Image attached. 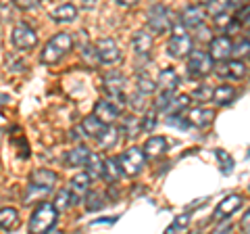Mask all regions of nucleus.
Wrapping results in <instances>:
<instances>
[{"label":"nucleus","mask_w":250,"mask_h":234,"mask_svg":"<svg viewBox=\"0 0 250 234\" xmlns=\"http://www.w3.org/2000/svg\"><path fill=\"white\" fill-rule=\"evenodd\" d=\"M73 46V36L67 34V32H61V34H54L48 42H46L44 50L40 54V61L46 65H52V63H59V61L65 57V54L71 50Z\"/></svg>","instance_id":"nucleus-1"},{"label":"nucleus","mask_w":250,"mask_h":234,"mask_svg":"<svg viewBox=\"0 0 250 234\" xmlns=\"http://www.w3.org/2000/svg\"><path fill=\"white\" fill-rule=\"evenodd\" d=\"M57 217H59L57 207H54L52 203H42V205L34 211V215H31L27 232L29 234H46V232H50L54 222H57Z\"/></svg>","instance_id":"nucleus-2"},{"label":"nucleus","mask_w":250,"mask_h":234,"mask_svg":"<svg viewBox=\"0 0 250 234\" xmlns=\"http://www.w3.org/2000/svg\"><path fill=\"white\" fill-rule=\"evenodd\" d=\"M167 50H169L171 57H175V59H182L186 54L192 52V38L188 34V29L184 27L182 21H175L173 34H171V40L167 44Z\"/></svg>","instance_id":"nucleus-3"},{"label":"nucleus","mask_w":250,"mask_h":234,"mask_svg":"<svg viewBox=\"0 0 250 234\" xmlns=\"http://www.w3.org/2000/svg\"><path fill=\"white\" fill-rule=\"evenodd\" d=\"M59 176L54 174L52 169H34L29 176V194L27 199H31V194H44V192H50L54 188V184H57Z\"/></svg>","instance_id":"nucleus-4"},{"label":"nucleus","mask_w":250,"mask_h":234,"mask_svg":"<svg viewBox=\"0 0 250 234\" xmlns=\"http://www.w3.org/2000/svg\"><path fill=\"white\" fill-rule=\"evenodd\" d=\"M148 25H150V29L154 34L163 36L175 25V21H173V15H171V11L167 6L154 4V6H150V11H148Z\"/></svg>","instance_id":"nucleus-5"},{"label":"nucleus","mask_w":250,"mask_h":234,"mask_svg":"<svg viewBox=\"0 0 250 234\" xmlns=\"http://www.w3.org/2000/svg\"><path fill=\"white\" fill-rule=\"evenodd\" d=\"M119 167L125 176H138L142 171L144 163H146V155H144V149H138V146H131L125 153L119 155Z\"/></svg>","instance_id":"nucleus-6"},{"label":"nucleus","mask_w":250,"mask_h":234,"mask_svg":"<svg viewBox=\"0 0 250 234\" xmlns=\"http://www.w3.org/2000/svg\"><path fill=\"white\" fill-rule=\"evenodd\" d=\"M104 92L108 94V100L117 107L121 109L125 107V77L119 71H111L104 77Z\"/></svg>","instance_id":"nucleus-7"},{"label":"nucleus","mask_w":250,"mask_h":234,"mask_svg":"<svg viewBox=\"0 0 250 234\" xmlns=\"http://www.w3.org/2000/svg\"><path fill=\"white\" fill-rule=\"evenodd\" d=\"M213 71V59L205 50H194L188 59V73L192 77H205Z\"/></svg>","instance_id":"nucleus-8"},{"label":"nucleus","mask_w":250,"mask_h":234,"mask_svg":"<svg viewBox=\"0 0 250 234\" xmlns=\"http://www.w3.org/2000/svg\"><path fill=\"white\" fill-rule=\"evenodd\" d=\"M11 40H13V44L17 46L19 50H31L38 44V36H36L34 29L27 25V23L21 21V23L15 25L13 34H11Z\"/></svg>","instance_id":"nucleus-9"},{"label":"nucleus","mask_w":250,"mask_h":234,"mask_svg":"<svg viewBox=\"0 0 250 234\" xmlns=\"http://www.w3.org/2000/svg\"><path fill=\"white\" fill-rule=\"evenodd\" d=\"M96 50H98V59L103 65H113L121 59L119 46H117V42L113 38H103V40H98Z\"/></svg>","instance_id":"nucleus-10"},{"label":"nucleus","mask_w":250,"mask_h":234,"mask_svg":"<svg viewBox=\"0 0 250 234\" xmlns=\"http://www.w3.org/2000/svg\"><path fill=\"white\" fill-rule=\"evenodd\" d=\"M205 19H207V11H205V6L202 4H190V6H186L184 13H182V21L184 23V27H192V29H198L205 25Z\"/></svg>","instance_id":"nucleus-11"},{"label":"nucleus","mask_w":250,"mask_h":234,"mask_svg":"<svg viewBox=\"0 0 250 234\" xmlns=\"http://www.w3.org/2000/svg\"><path fill=\"white\" fill-rule=\"evenodd\" d=\"M208 54H210L213 61H221V63H225V59H228L229 54H233V42L228 36H217V38L210 40Z\"/></svg>","instance_id":"nucleus-12"},{"label":"nucleus","mask_w":250,"mask_h":234,"mask_svg":"<svg viewBox=\"0 0 250 234\" xmlns=\"http://www.w3.org/2000/svg\"><path fill=\"white\" fill-rule=\"evenodd\" d=\"M90 186H92V178L88 174H75L71 178V182H69V192L73 197V203H77L82 197H88Z\"/></svg>","instance_id":"nucleus-13"},{"label":"nucleus","mask_w":250,"mask_h":234,"mask_svg":"<svg viewBox=\"0 0 250 234\" xmlns=\"http://www.w3.org/2000/svg\"><path fill=\"white\" fill-rule=\"evenodd\" d=\"M240 207H242L240 194H229V197H225L221 203H217V209H215L213 217L215 220H225V217H229L231 213H236Z\"/></svg>","instance_id":"nucleus-14"},{"label":"nucleus","mask_w":250,"mask_h":234,"mask_svg":"<svg viewBox=\"0 0 250 234\" xmlns=\"http://www.w3.org/2000/svg\"><path fill=\"white\" fill-rule=\"evenodd\" d=\"M94 117L98 121H103L104 126H113V121L119 117V109L111 100H98L96 107H94Z\"/></svg>","instance_id":"nucleus-15"},{"label":"nucleus","mask_w":250,"mask_h":234,"mask_svg":"<svg viewBox=\"0 0 250 234\" xmlns=\"http://www.w3.org/2000/svg\"><path fill=\"white\" fill-rule=\"evenodd\" d=\"M213 119H215V111L208 107H194V109H190V113H188L190 126H196V128H207V126H210Z\"/></svg>","instance_id":"nucleus-16"},{"label":"nucleus","mask_w":250,"mask_h":234,"mask_svg":"<svg viewBox=\"0 0 250 234\" xmlns=\"http://www.w3.org/2000/svg\"><path fill=\"white\" fill-rule=\"evenodd\" d=\"M217 73L221 77H228V80H242L246 75V65L242 61H225Z\"/></svg>","instance_id":"nucleus-17"},{"label":"nucleus","mask_w":250,"mask_h":234,"mask_svg":"<svg viewBox=\"0 0 250 234\" xmlns=\"http://www.w3.org/2000/svg\"><path fill=\"white\" fill-rule=\"evenodd\" d=\"M90 149L88 146H83V144H77L75 149H71L67 153V157H65V163L69 167H82V165H88V159H90Z\"/></svg>","instance_id":"nucleus-18"},{"label":"nucleus","mask_w":250,"mask_h":234,"mask_svg":"<svg viewBox=\"0 0 250 234\" xmlns=\"http://www.w3.org/2000/svg\"><path fill=\"white\" fill-rule=\"evenodd\" d=\"M179 86V75L175 73V69H163L159 73V88L161 92H175Z\"/></svg>","instance_id":"nucleus-19"},{"label":"nucleus","mask_w":250,"mask_h":234,"mask_svg":"<svg viewBox=\"0 0 250 234\" xmlns=\"http://www.w3.org/2000/svg\"><path fill=\"white\" fill-rule=\"evenodd\" d=\"M131 46H134V52L140 54V57H148V52L152 48V36L148 32H136L134 40H131Z\"/></svg>","instance_id":"nucleus-20"},{"label":"nucleus","mask_w":250,"mask_h":234,"mask_svg":"<svg viewBox=\"0 0 250 234\" xmlns=\"http://www.w3.org/2000/svg\"><path fill=\"white\" fill-rule=\"evenodd\" d=\"M236 88L229 84H221V86H215V90H213V103L217 105H229L233 98H236Z\"/></svg>","instance_id":"nucleus-21"},{"label":"nucleus","mask_w":250,"mask_h":234,"mask_svg":"<svg viewBox=\"0 0 250 234\" xmlns=\"http://www.w3.org/2000/svg\"><path fill=\"white\" fill-rule=\"evenodd\" d=\"M82 130L85 132V136H90V138H96V140H98L100 136L104 134L106 126H104L103 121H98L94 115H88V117H85V119L82 121Z\"/></svg>","instance_id":"nucleus-22"},{"label":"nucleus","mask_w":250,"mask_h":234,"mask_svg":"<svg viewBox=\"0 0 250 234\" xmlns=\"http://www.w3.org/2000/svg\"><path fill=\"white\" fill-rule=\"evenodd\" d=\"M77 17V9L71 2H62L52 11V19L57 23H71Z\"/></svg>","instance_id":"nucleus-23"},{"label":"nucleus","mask_w":250,"mask_h":234,"mask_svg":"<svg viewBox=\"0 0 250 234\" xmlns=\"http://www.w3.org/2000/svg\"><path fill=\"white\" fill-rule=\"evenodd\" d=\"M165 151H167V140L163 136L148 138L146 144H144V155H146V157H161Z\"/></svg>","instance_id":"nucleus-24"},{"label":"nucleus","mask_w":250,"mask_h":234,"mask_svg":"<svg viewBox=\"0 0 250 234\" xmlns=\"http://www.w3.org/2000/svg\"><path fill=\"white\" fill-rule=\"evenodd\" d=\"M19 226V213L13 207L0 209V228L2 230H15Z\"/></svg>","instance_id":"nucleus-25"},{"label":"nucleus","mask_w":250,"mask_h":234,"mask_svg":"<svg viewBox=\"0 0 250 234\" xmlns=\"http://www.w3.org/2000/svg\"><path fill=\"white\" fill-rule=\"evenodd\" d=\"M85 167H88L85 174H88L92 180H94V178H100V176L104 174V157H103V155H98V153H92L90 159H88V165H85Z\"/></svg>","instance_id":"nucleus-26"},{"label":"nucleus","mask_w":250,"mask_h":234,"mask_svg":"<svg viewBox=\"0 0 250 234\" xmlns=\"http://www.w3.org/2000/svg\"><path fill=\"white\" fill-rule=\"evenodd\" d=\"M121 167H119V161L117 159H113V157H106L104 159V174H103V178L106 182H111V184H115L117 180L121 178Z\"/></svg>","instance_id":"nucleus-27"},{"label":"nucleus","mask_w":250,"mask_h":234,"mask_svg":"<svg viewBox=\"0 0 250 234\" xmlns=\"http://www.w3.org/2000/svg\"><path fill=\"white\" fill-rule=\"evenodd\" d=\"M117 140H119V130H117L115 126H108L104 130V134L98 138V144L103 146V149H113V146L117 144Z\"/></svg>","instance_id":"nucleus-28"},{"label":"nucleus","mask_w":250,"mask_h":234,"mask_svg":"<svg viewBox=\"0 0 250 234\" xmlns=\"http://www.w3.org/2000/svg\"><path fill=\"white\" fill-rule=\"evenodd\" d=\"M123 132L127 138H136L140 132H142V121L136 119V117H125L123 119Z\"/></svg>","instance_id":"nucleus-29"},{"label":"nucleus","mask_w":250,"mask_h":234,"mask_svg":"<svg viewBox=\"0 0 250 234\" xmlns=\"http://www.w3.org/2000/svg\"><path fill=\"white\" fill-rule=\"evenodd\" d=\"M52 205L57 207V211H62V209H67L69 205H73V197H71V192H69V188L59 190V194L54 197V203H52Z\"/></svg>","instance_id":"nucleus-30"},{"label":"nucleus","mask_w":250,"mask_h":234,"mask_svg":"<svg viewBox=\"0 0 250 234\" xmlns=\"http://www.w3.org/2000/svg\"><path fill=\"white\" fill-rule=\"evenodd\" d=\"M85 207L88 211H98V209L104 207V194L103 192H90L85 197Z\"/></svg>","instance_id":"nucleus-31"},{"label":"nucleus","mask_w":250,"mask_h":234,"mask_svg":"<svg viewBox=\"0 0 250 234\" xmlns=\"http://www.w3.org/2000/svg\"><path fill=\"white\" fill-rule=\"evenodd\" d=\"M188 105H190V96L188 94H179L173 103H171V107L167 109V113H169V117H173V115H179L184 111V109H188Z\"/></svg>","instance_id":"nucleus-32"},{"label":"nucleus","mask_w":250,"mask_h":234,"mask_svg":"<svg viewBox=\"0 0 250 234\" xmlns=\"http://www.w3.org/2000/svg\"><path fill=\"white\" fill-rule=\"evenodd\" d=\"M156 90V82L152 80V77H148L146 73L144 75H138V92L140 94H152V92Z\"/></svg>","instance_id":"nucleus-33"},{"label":"nucleus","mask_w":250,"mask_h":234,"mask_svg":"<svg viewBox=\"0 0 250 234\" xmlns=\"http://www.w3.org/2000/svg\"><path fill=\"white\" fill-rule=\"evenodd\" d=\"M175 100V92H161L159 94V98H156V109H159V111H165L167 113V109L171 107V103H173Z\"/></svg>","instance_id":"nucleus-34"},{"label":"nucleus","mask_w":250,"mask_h":234,"mask_svg":"<svg viewBox=\"0 0 250 234\" xmlns=\"http://www.w3.org/2000/svg\"><path fill=\"white\" fill-rule=\"evenodd\" d=\"M215 25L219 29H233L236 27V19H231L229 13H221V15H217L215 17Z\"/></svg>","instance_id":"nucleus-35"},{"label":"nucleus","mask_w":250,"mask_h":234,"mask_svg":"<svg viewBox=\"0 0 250 234\" xmlns=\"http://www.w3.org/2000/svg\"><path fill=\"white\" fill-rule=\"evenodd\" d=\"M82 57H83V61H85L88 65H96V63H100V59H98V50H96V46H92V44L83 46Z\"/></svg>","instance_id":"nucleus-36"},{"label":"nucleus","mask_w":250,"mask_h":234,"mask_svg":"<svg viewBox=\"0 0 250 234\" xmlns=\"http://www.w3.org/2000/svg\"><path fill=\"white\" fill-rule=\"evenodd\" d=\"M188 222H190V215H188V213H184V215H179L177 217V220L173 222V224H171L169 226V228L165 230V234H177L179 230H182V228H186V226H188Z\"/></svg>","instance_id":"nucleus-37"},{"label":"nucleus","mask_w":250,"mask_h":234,"mask_svg":"<svg viewBox=\"0 0 250 234\" xmlns=\"http://www.w3.org/2000/svg\"><path fill=\"white\" fill-rule=\"evenodd\" d=\"M233 54L236 57H250V38H242L238 44H233Z\"/></svg>","instance_id":"nucleus-38"},{"label":"nucleus","mask_w":250,"mask_h":234,"mask_svg":"<svg viewBox=\"0 0 250 234\" xmlns=\"http://www.w3.org/2000/svg\"><path fill=\"white\" fill-rule=\"evenodd\" d=\"M215 153H217L219 161H221V171H223V174H229V171L233 169V159L225 151H215Z\"/></svg>","instance_id":"nucleus-39"},{"label":"nucleus","mask_w":250,"mask_h":234,"mask_svg":"<svg viewBox=\"0 0 250 234\" xmlns=\"http://www.w3.org/2000/svg\"><path fill=\"white\" fill-rule=\"evenodd\" d=\"M167 123H169L171 128H179V130H188V128H190V121H188V117H182V115L167 117Z\"/></svg>","instance_id":"nucleus-40"},{"label":"nucleus","mask_w":250,"mask_h":234,"mask_svg":"<svg viewBox=\"0 0 250 234\" xmlns=\"http://www.w3.org/2000/svg\"><path fill=\"white\" fill-rule=\"evenodd\" d=\"M154 126H156V111H148L142 117V130L144 132H152Z\"/></svg>","instance_id":"nucleus-41"},{"label":"nucleus","mask_w":250,"mask_h":234,"mask_svg":"<svg viewBox=\"0 0 250 234\" xmlns=\"http://www.w3.org/2000/svg\"><path fill=\"white\" fill-rule=\"evenodd\" d=\"M213 90L215 88H208V86H202L196 92L192 94V98H198V100H213Z\"/></svg>","instance_id":"nucleus-42"},{"label":"nucleus","mask_w":250,"mask_h":234,"mask_svg":"<svg viewBox=\"0 0 250 234\" xmlns=\"http://www.w3.org/2000/svg\"><path fill=\"white\" fill-rule=\"evenodd\" d=\"M129 105H131V109H134V111H144V107H146V105H144V96L138 92V94H134V96L129 98Z\"/></svg>","instance_id":"nucleus-43"},{"label":"nucleus","mask_w":250,"mask_h":234,"mask_svg":"<svg viewBox=\"0 0 250 234\" xmlns=\"http://www.w3.org/2000/svg\"><path fill=\"white\" fill-rule=\"evenodd\" d=\"M15 4H17L19 9H36L40 2H38V0H25V2H23V0H17Z\"/></svg>","instance_id":"nucleus-44"},{"label":"nucleus","mask_w":250,"mask_h":234,"mask_svg":"<svg viewBox=\"0 0 250 234\" xmlns=\"http://www.w3.org/2000/svg\"><path fill=\"white\" fill-rule=\"evenodd\" d=\"M229 230H231V224L225 222V224H221V226H219V228L215 230V234H229Z\"/></svg>","instance_id":"nucleus-45"},{"label":"nucleus","mask_w":250,"mask_h":234,"mask_svg":"<svg viewBox=\"0 0 250 234\" xmlns=\"http://www.w3.org/2000/svg\"><path fill=\"white\" fill-rule=\"evenodd\" d=\"M242 228H244V230H250V209L244 213V217H242Z\"/></svg>","instance_id":"nucleus-46"},{"label":"nucleus","mask_w":250,"mask_h":234,"mask_svg":"<svg viewBox=\"0 0 250 234\" xmlns=\"http://www.w3.org/2000/svg\"><path fill=\"white\" fill-rule=\"evenodd\" d=\"M71 138H73V140H80V138H82V136H80V130H77V128L71 130Z\"/></svg>","instance_id":"nucleus-47"},{"label":"nucleus","mask_w":250,"mask_h":234,"mask_svg":"<svg viewBox=\"0 0 250 234\" xmlns=\"http://www.w3.org/2000/svg\"><path fill=\"white\" fill-rule=\"evenodd\" d=\"M242 25H244V29H246V32L250 34V17H248V19H246L244 23H242Z\"/></svg>","instance_id":"nucleus-48"},{"label":"nucleus","mask_w":250,"mask_h":234,"mask_svg":"<svg viewBox=\"0 0 250 234\" xmlns=\"http://www.w3.org/2000/svg\"><path fill=\"white\" fill-rule=\"evenodd\" d=\"M6 100H9V98H6L4 94H0V105H2V103H6Z\"/></svg>","instance_id":"nucleus-49"},{"label":"nucleus","mask_w":250,"mask_h":234,"mask_svg":"<svg viewBox=\"0 0 250 234\" xmlns=\"http://www.w3.org/2000/svg\"><path fill=\"white\" fill-rule=\"evenodd\" d=\"M48 234H62L61 230H52V232H48Z\"/></svg>","instance_id":"nucleus-50"},{"label":"nucleus","mask_w":250,"mask_h":234,"mask_svg":"<svg viewBox=\"0 0 250 234\" xmlns=\"http://www.w3.org/2000/svg\"><path fill=\"white\" fill-rule=\"evenodd\" d=\"M246 234H250V230H248V232H246Z\"/></svg>","instance_id":"nucleus-51"},{"label":"nucleus","mask_w":250,"mask_h":234,"mask_svg":"<svg viewBox=\"0 0 250 234\" xmlns=\"http://www.w3.org/2000/svg\"><path fill=\"white\" fill-rule=\"evenodd\" d=\"M192 234H196V232H192Z\"/></svg>","instance_id":"nucleus-52"}]
</instances>
